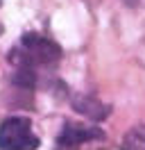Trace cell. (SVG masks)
<instances>
[{"mask_svg": "<svg viewBox=\"0 0 145 150\" xmlns=\"http://www.w3.org/2000/svg\"><path fill=\"white\" fill-rule=\"evenodd\" d=\"M9 59H11L14 66H30V68L57 66L59 59H61V48H59V43H54L52 39L41 37L36 32H30V34H23L18 48L11 50Z\"/></svg>", "mask_w": 145, "mask_h": 150, "instance_id": "obj_1", "label": "cell"}, {"mask_svg": "<svg viewBox=\"0 0 145 150\" xmlns=\"http://www.w3.org/2000/svg\"><path fill=\"white\" fill-rule=\"evenodd\" d=\"M41 141L32 132V123L23 116H9L0 125V150H36Z\"/></svg>", "mask_w": 145, "mask_h": 150, "instance_id": "obj_2", "label": "cell"}, {"mask_svg": "<svg viewBox=\"0 0 145 150\" xmlns=\"http://www.w3.org/2000/svg\"><path fill=\"white\" fill-rule=\"evenodd\" d=\"M93 139H104V132L95 125L66 123L57 137V146H59V150H77L82 143H89Z\"/></svg>", "mask_w": 145, "mask_h": 150, "instance_id": "obj_3", "label": "cell"}, {"mask_svg": "<svg viewBox=\"0 0 145 150\" xmlns=\"http://www.w3.org/2000/svg\"><path fill=\"white\" fill-rule=\"evenodd\" d=\"M72 109L80 112L82 116H86L89 121H102L109 116V107L104 103H100L91 96H75L72 98Z\"/></svg>", "mask_w": 145, "mask_h": 150, "instance_id": "obj_4", "label": "cell"}, {"mask_svg": "<svg viewBox=\"0 0 145 150\" xmlns=\"http://www.w3.org/2000/svg\"><path fill=\"white\" fill-rule=\"evenodd\" d=\"M120 150H145V125H134L132 130L122 137Z\"/></svg>", "mask_w": 145, "mask_h": 150, "instance_id": "obj_5", "label": "cell"}, {"mask_svg": "<svg viewBox=\"0 0 145 150\" xmlns=\"http://www.w3.org/2000/svg\"><path fill=\"white\" fill-rule=\"evenodd\" d=\"M127 5H129V7H143L145 5V0H125Z\"/></svg>", "mask_w": 145, "mask_h": 150, "instance_id": "obj_6", "label": "cell"}, {"mask_svg": "<svg viewBox=\"0 0 145 150\" xmlns=\"http://www.w3.org/2000/svg\"><path fill=\"white\" fill-rule=\"evenodd\" d=\"M0 34H2V25H0Z\"/></svg>", "mask_w": 145, "mask_h": 150, "instance_id": "obj_7", "label": "cell"}]
</instances>
